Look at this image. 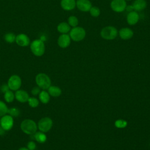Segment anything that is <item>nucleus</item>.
<instances>
[{
  "instance_id": "a878e982",
  "label": "nucleus",
  "mask_w": 150,
  "mask_h": 150,
  "mask_svg": "<svg viewBox=\"0 0 150 150\" xmlns=\"http://www.w3.org/2000/svg\"><path fill=\"white\" fill-rule=\"evenodd\" d=\"M68 23L70 26L74 28L77 26L79 23V20L76 16L71 15L68 18Z\"/></svg>"
},
{
  "instance_id": "a211bd4d",
  "label": "nucleus",
  "mask_w": 150,
  "mask_h": 150,
  "mask_svg": "<svg viewBox=\"0 0 150 150\" xmlns=\"http://www.w3.org/2000/svg\"><path fill=\"white\" fill-rule=\"evenodd\" d=\"M57 30L59 33L62 34H65L68 33L70 30V26L69 25L68 23L63 22L60 23L57 25Z\"/></svg>"
},
{
  "instance_id": "f8f14e48",
  "label": "nucleus",
  "mask_w": 150,
  "mask_h": 150,
  "mask_svg": "<svg viewBox=\"0 0 150 150\" xmlns=\"http://www.w3.org/2000/svg\"><path fill=\"white\" fill-rule=\"evenodd\" d=\"M15 42L18 45L21 47H26L30 43L29 37L24 33H20L16 36Z\"/></svg>"
},
{
  "instance_id": "72a5a7b5",
  "label": "nucleus",
  "mask_w": 150,
  "mask_h": 150,
  "mask_svg": "<svg viewBox=\"0 0 150 150\" xmlns=\"http://www.w3.org/2000/svg\"><path fill=\"white\" fill-rule=\"evenodd\" d=\"M18 150H29L27 147H21Z\"/></svg>"
},
{
  "instance_id": "7ed1b4c3",
  "label": "nucleus",
  "mask_w": 150,
  "mask_h": 150,
  "mask_svg": "<svg viewBox=\"0 0 150 150\" xmlns=\"http://www.w3.org/2000/svg\"><path fill=\"white\" fill-rule=\"evenodd\" d=\"M117 35L118 30L112 26L104 27L100 32L101 37L105 40H113L117 38Z\"/></svg>"
},
{
  "instance_id": "c9c22d12",
  "label": "nucleus",
  "mask_w": 150,
  "mask_h": 150,
  "mask_svg": "<svg viewBox=\"0 0 150 150\" xmlns=\"http://www.w3.org/2000/svg\"><path fill=\"white\" fill-rule=\"evenodd\" d=\"M0 121H1V119H0Z\"/></svg>"
},
{
  "instance_id": "bb28decb",
  "label": "nucleus",
  "mask_w": 150,
  "mask_h": 150,
  "mask_svg": "<svg viewBox=\"0 0 150 150\" xmlns=\"http://www.w3.org/2000/svg\"><path fill=\"white\" fill-rule=\"evenodd\" d=\"M20 111L16 107H12L8 109V114L10 115L12 117H16L19 115Z\"/></svg>"
},
{
  "instance_id": "4468645a",
  "label": "nucleus",
  "mask_w": 150,
  "mask_h": 150,
  "mask_svg": "<svg viewBox=\"0 0 150 150\" xmlns=\"http://www.w3.org/2000/svg\"><path fill=\"white\" fill-rule=\"evenodd\" d=\"M60 5L63 10L70 11L75 8L76 2L75 0H61Z\"/></svg>"
},
{
  "instance_id": "393cba45",
  "label": "nucleus",
  "mask_w": 150,
  "mask_h": 150,
  "mask_svg": "<svg viewBox=\"0 0 150 150\" xmlns=\"http://www.w3.org/2000/svg\"><path fill=\"white\" fill-rule=\"evenodd\" d=\"M28 104L29 106L32 108H36L38 106L39 101L38 98L33 97H29L28 100Z\"/></svg>"
},
{
  "instance_id": "4be33fe9",
  "label": "nucleus",
  "mask_w": 150,
  "mask_h": 150,
  "mask_svg": "<svg viewBox=\"0 0 150 150\" xmlns=\"http://www.w3.org/2000/svg\"><path fill=\"white\" fill-rule=\"evenodd\" d=\"M15 98V94L12 90H9L4 93V99L7 103L13 102Z\"/></svg>"
},
{
  "instance_id": "6e6552de",
  "label": "nucleus",
  "mask_w": 150,
  "mask_h": 150,
  "mask_svg": "<svg viewBox=\"0 0 150 150\" xmlns=\"http://www.w3.org/2000/svg\"><path fill=\"white\" fill-rule=\"evenodd\" d=\"M13 118L9 114H6L2 117L0 121V127L5 131L10 130L13 126Z\"/></svg>"
},
{
  "instance_id": "b1692460",
  "label": "nucleus",
  "mask_w": 150,
  "mask_h": 150,
  "mask_svg": "<svg viewBox=\"0 0 150 150\" xmlns=\"http://www.w3.org/2000/svg\"><path fill=\"white\" fill-rule=\"evenodd\" d=\"M8 111V108L6 104L4 101L0 100V117H2L7 114Z\"/></svg>"
},
{
  "instance_id": "473e14b6",
  "label": "nucleus",
  "mask_w": 150,
  "mask_h": 150,
  "mask_svg": "<svg viewBox=\"0 0 150 150\" xmlns=\"http://www.w3.org/2000/svg\"><path fill=\"white\" fill-rule=\"evenodd\" d=\"M125 9L127 10V11H128V12H131V11H133L134 10V8L132 7V5H129V6H126V8Z\"/></svg>"
},
{
  "instance_id": "f03ea898",
  "label": "nucleus",
  "mask_w": 150,
  "mask_h": 150,
  "mask_svg": "<svg viewBox=\"0 0 150 150\" xmlns=\"http://www.w3.org/2000/svg\"><path fill=\"white\" fill-rule=\"evenodd\" d=\"M30 50L32 53L36 56H42L45 51V46L42 39H36L30 43Z\"/></svg>"
},
{
  "instance_id": "39448f33",
  "label": "nucleus",
  "mask_w": 150,
  "mask_h": 150,
  "mask_svg": "<svg viewBox=\"0 0 150 150\" xmlns=\"http://www.w3.org/2000/svg\"><path fill=\"white\" fill-rule=\"evenodd\" d=\"M86 35L85 29L80 26H76L70 30L69 36L73 41L80 42L84 39Z\"/></svg>"
},
{
  "instance_id": "5701e85b",
  "label": "nucleus",
  "mask_w": 150,
  "mask_h": 150,
  "mask_svg": "<svg viewBox=\"0 0 150 150\" xmlns=\"http://www.w3.org/2000/svg\"><path fill=\"white\" fill-rule=\"evenodd\" d=\"M15 35L12 32L7 33L4 35V39L8 43H12L15 41Z\"/></svg>"
},
{
  "instance_id": "0eeeda50",
  "label": "nucleus",
  "mask_w": 150,
  "mask_h": 150,
  "mask_svg": "<svg viewBox=\"0 0 150 150\" xmlns=\"http://www.w3.org/2000/svg\"><path fill=\"white\" fill-rule=\"evenodd\" d=\"M7 84L9 88V90L12 91H16L19 90L21 86V79L18 75H12L9 78Z\"/></svg>"
},
{
  "instance_id": "f704fd0d",
  "label": "nucleus",
  "mask_w": 150,
  "mask_h": 150,
  "mask_svg": "<svg viewBox=\"0 0 150 150\" xmlns=\"http://www.w3.org/2000/svg\"><path fill=\"white\" fill-rule=\"evenodd\" d=\"M127 1H131V0H127Z\"/></svg>"
},
{
  "instance_id": "9b49d317",
  "label": "nucleus",
  "mask_w": 150,
  "mask_h": 150,
  "mask_svg": "<svg viewBox=\"0 0 150 150\" xmlns=\"http://www.w3.org/2000/svg\"><path fill=\"white\" fill-rule=\"evenodd\" d=\"M76 6L80 11L88 12L92 7V5L89 0H77Z\"/></svg>"
},
{
  "instance_id": "20e7f679",
  "label": "nucleus",
  "mask_w": 150,
  "mask_h": 150,
  "mask_svg": "<svg viewBox=\"0 0 150 150\" xmlns=\"http://www.w3.org/2000/svg\"><path fill=\"white\" fill-rule=\"evenodd\" d=\"M35 81L38 87L43 90L48 89L51 86V80L50 77L46 74L40 73L36 75Z\"/></svg>"
},
{
  "instance_id": "423d86ee",
  "label": "nucleus",
  "mask_w": 150,
  "mask_h": 150,
  "mask_svg": "<svg viewBox=\"0 0 150 150\" xmlns=\"http://www.w3.org/2000/svg\"><path fill=\"white\" fill-rule=\"evenodd\" d=\"M53 121L49 117H43L41 118L38 123V128L43 132H48L52 127Z\"/></svg>"
},
{
  "instance_id": "1a4fd4ad",
  "label": "nucleus",
  "mask_w": 150,
  "mask_h": 150,
  "mask_svg": "<svg viewBox=\"0 0 150 150\" xmlns=\"http://www.w3.org/2000/svg\"><path fill=\"white\" fill-rule=\"evenodd\" d=\"M110 6L113 11L120 13L125 10L127 3L125 0H112L111 2Z\"/></svg>"
},
{
  "instance_id": "412c9836",
  "label": "nucleus",
  "mask_w": 150,
  "mask_h": 150,
  "mask_svg": "<svg viewBox=\"0 0 150 150\" xmlns=\"http://www.w3.org/2000/svg\"><path fill=\"white\" fill-rule=\"evenodd\" d=\"M33 136H34L35 139L39 143H44L45 142H46L47 139V137L45 134V132H41L40 131L39 132L36 131L33 134Z\"/></svg>"
},
{
  "instance_id": "dca6fc26",
  "label": "nucleus",
  "mask_w": 150,
  "mask_h": 150,
  "mask_svg": "<svg viewBox=\"0 0 150 150\" xmlns=\"http://www.w3.org/2000/svg\"><path fill=\"white\" fill-rule=\"evenodd\" d=\"M139 16L137 11H131L127 16V22L129 25L137 24L139 21Z\"/></svg>"
},
{
  "instance_id": "9d476101",
  "label": "nucleus",
  "mask_w": 150,
  "mask_h": 150,
  "mask_svg": "<svg viewBox=\"0 0 150 150\" xmlns=\"http://www.w3.org/2000/svg\"><path fill=\"white\" fill-rule=\"evenodd\" d=\"M71 42V38L69 35L65 33L62 34L59 36L57 39V44L61 48H66L67 47Z\"/></svg>"
},
{
  "instance_id": "c756f323",
  "label": "nucleus",
  "mask_w": 150,
  "mask_h": 150,
  "mask_svg": "<svg viewBox=\"0 0 150 150\" xmlns=\"http://www.w3.org/2000/svg\"><path fill=\"white\" fill-rule=\"evenodd\" d=\"M36 145L35 142H33V141H30L28 142L27 148H28V149H29V150H35L36 149Z\"/></svg>"
},
{
  "instance_id": "ddd939ff",
  "label": "nucleus",
  "mask_w": 150,
  "mask_h": 150,
  "mask_svg": "<svg viewBox=\"0 0 150 150\" xmlns=\"http://www.w3.org/2000/svg\"><path fill=\"white\" fill-rule=\"evenodd\" d=\"M15 97L20 103H26L28 101L29 96L25 90L19 89L15 91Z\"/></svg>"
},
{
  "instance_id": "2f4dec72",
  "label": "nucleus",
  "mask_w": 150,
  "mask_h": 150,
  "mask_svg": "<svg viewBox=\"0 0 150 150\" xmlns=\"http://www.w3.org/2000/svg\"><path fill=\"white\" fill-rule=\"evenodd\" d=\"M9 90V88L8 86V84H3L1 87V90L2 91V92H3L4 93H5L6 91H8Z\"/></svg>"
},
{
  "instance_id": "cd10ccee",
  "label": "nucleus",
  "mask_w": 150,
  "mask_h": 150,
  "mask_svg": "<svg viewBox=\"0 0 150 150\" xmlns=\"http://www.w3.org/2000/svg\"><path fill=\"white\" fill-rule=\"evenodd\" d=\"M90 15L93 17H98L100 15V9L97 6H92L89 11Z\"/></svg>"
},
{
  "instance_id": "2eb2a0df",
  "label": "nucleus",
  "mask_w": 150,
  "mask_h": 150,
  "mask_svg": "<svg viewBox=\"0 0 150 150\" xmlns=\"http://www.w3.org/2000/svg\"><path fill=\"white\" fill-rule=\"evenodd\" d=\"M119 35L121 39L123 40H128L132 38L134 32L129 28H122L119 31Z\"/></svg>"
},
{
  "instance_id": "f3484780",
  "label": "nucleus",
  "mask_w": 150,
  "mask_h": 150,
  "mask_svg": "<svg viewBox=\"0 0 150 150\" xmlns=\"http://www.w3.org/2000/svg\"><path fill=\"white\" fill-rule=\"evenodd\" d=\"M132 5L135 11H141L146 8L147 3L145 0H135Z\"/></svg>"
},
{
  "instance_id": "f257e3e1",
  "label": "nucleus",
  "mask_w": 150,
  "mask_h": 150,
  "mask_svg": "<svg viewBox=\"0 0 150 150\" xmlns=\"http://www.w3.org/2000/svg\"><path fill=\"white\" fill-rule=\"evenodd\" d=\"M21 129L26 134L33 135L37 131L38 125L31 119H25L21 124Z\"/></svg>"
},
{
  "instance_id": "aec40b11",
  "label": "nucleus",
  "mask_w": 150,
  "mask_h": 150,
  "mask_svg": "<svg viewBox=\"0 0 150 150\" xmlns=\"http://www.w3.org/2000/svg\"><path fill=\"white\" fill-rule=\"evenodd\" d=\"M39 100L43 104H47L50 100V95L48 92L42 90L39 94Z\"/></svg>"
},
{
  "instance_id": "c85d7f7f",
  "label": "nucleus",
  "mask_w": 150,
  "mask_h": 150,
  "mask_svg": "<svg viewBox=\"0 0 150 150\" xmlns=\"http://www.w3.org/2000/svg\"><path fill=\"white\" fill-rule=\"evenodd\" d=\"M127 124V122L125 121L122 120H118L115 121V125L117 128H124L126 127Z\"/></svg>"
},
{
  "instance_id": "6ab92c4d",
  "label": "nucleus",
  "mask_w": 150,
  "mask_h": 150,
  "mask_svg": "<svg viewBox=\"0 0 150 150\" xmlns=\"http://www.w3.org/2000/svg\"><path fill=\"white\" fill-rule=\"evenodd\" d=\"M48 93L50 96L52 97H59L62 94V90L61 89L57 86H50L48 88Z\"/></svg>"
},
{
  "instance_id": "7c9ffc66",
  "label": "nucleus",
  "mask_w": 150,
  "mask_h": 150,
  "mask_svg": "<svg viewBox=\"0 0 150 150\" xmlns=\"http://www.w3.org/2000/svg\"><path fill=\"white\" fill-rule=\"evenodd\" d=\"M41 91L40 90V88L38 86H36L34 87L32 90H31V93L33 95V96H36V95H39V94L40 93V92Z\"/></svg>"
}]
</instances>
